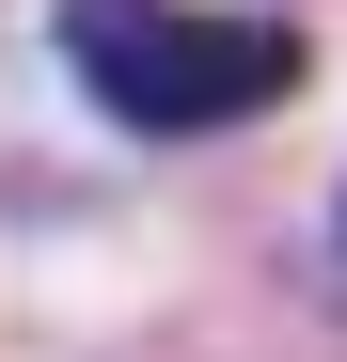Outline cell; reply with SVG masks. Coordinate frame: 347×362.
<instances>
[{"label":"cell","instance_id":"cell-1","mask_svg":"<svg viewBox=\"0 0 347 362\" xmlns=\"http://www.w3.org/2000/svg\"><path fill=\"white\" fill-rule=\"evenodd\" d=\"M64 64L110 127L142 142H205L300 95V32L268 16H190V0H64Z\"/></svg>","mask_w":347,"mask_h":362}]
</instances>
